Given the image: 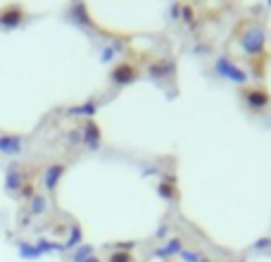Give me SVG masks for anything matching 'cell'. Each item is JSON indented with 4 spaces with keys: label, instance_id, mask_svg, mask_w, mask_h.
<instances>
[{
    "label": "cell",
    "instance_id": "8992f818",
    "mask_svg": "<svg viewBox=\"0 0 271 262\" xmlns=\"http://www.w3.org/2000/svg\"><path fill=\"white\" fill-rule=\"evenodd\" d=\"M86 262H98V260H86Z\"/></svg>",
    "mask_w": 271,
    "mask_h": 262
},
{
    "label": "cell",
    "instance_id": "6da1fadb",
    "mask_svg": "<svg viewBox=\"0 0 271 262\" xmlns=\"http://www.w3.org/2000/svg\"><path fill=\"white\" fill-rule=\"evenodd\" d=\"M22 148V143L17 141V138H0V150L5 152H17Z\"/></svg>",
    "mask_w": 271,
    "mask_h": 262
},
{
    "label": "cell",
    "instance_id": "7a4b0ae2",
    "mask_svg": "<svg viewBox=\"0 0 271 262\" xmlns=\"http://www.w3.org/2000/svg\"><path fill=\"white\" fill-rule=\"evenodd\" d=\"M57 177H60V167H53V169H50V174H48V181H45V184H48V188H53V186H55V179H57Z\"/></svg>",
    "mask_w": 271,
    "mask_h": 262
},
{
    "label": "cell",
    "instance_id": "277c9868",
    "mask_svg": "<svg viewBox=\"0 0 271 262\" xmlns=\"http://www.w3.org/2000/svg\"><path fill=\"white\" fill-rule=\"evenodd\" d=\"M41 210H43V200L36 198V200H34V212H41Z\"/></svg>",
    "mask_w": 271,
    "mask_h": 262
},
{
    "label": "cell",
    "instance_id": "3957f363",
    "mask_svg": "<svg viewBox=\"0 0 271 262\" xmlns=\"http://www.w3.org/2000/svg\"><path fill=\"white\" fill-rule=\"evenodd\" d=\"M109 262H131V255H129V253H114V255L109 258Z\"/></svg>",
    "mask_w": 271,
    "mask_h": 262
},
{
    "label": "cell",
    "instance_id": "5b68a950",
    "mask_svg": "<svg viewBox=\"0 0 271 262\" xmlns=\"http://www.w3.org/2000/svg\"><path fill=\"white\" fill-rule=\"evenodd\" d=\"M186 260H188V262H203V255L198 258V255H190V253H188V255H186Z\"/></svg>",
    "mask_w": 271,
    "mask_h": 262
}]
</instances>
